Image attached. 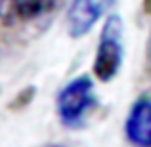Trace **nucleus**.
Here are the masks:
<instances>
[{
  "label": "nucleus",
  "instance_id": "obj_5",
  "mask_svg": "<svg viewBox=\"0 0 151 147\" xmlns=\"http://www.w3.org/2000/svg\"><path fill=\"white\" fill-rule=\"evenodd\" d=\"M126 140L136 147H151V98L134 101L124 122Z\"/></svg>",
  "mask_w": 151,
  "mask_h": 147
},
{
  "label": "nucleus",
  "instance_id": "obj_4",
  "mask_svg": "<svg viewBox=\"0 0 151 147\" xmlns=\"http://www.w3.org/2000/svg\"><path fill=\"white\" fill-rule=\"evenodd\" d=\"M115 4V0H73L67 10V31L81 38L98 23V19Z\"/></svg>",
  "mask_w": 151,
  "mask_h": 147
},
{
  "label": "nucleus",
  "instance_id": "obj_3",
  "mask_svg": "<svg viewBox=\"0 0 151 147\" xmlns=\"http://www.w3.org/2000/svg\"><path fill=\"white\" fill-rule=\"evenodd\" d=\"M61 0H0L4 27L25 25L44 19L55 11Z\"/></svg>",
  "mask_w": 151,
  "mask_h": 147
},
{
  "label": "nucleus",
  "instance_id": "obj_2",
  "mask_svg": "<svg viewBox=\"0 0 151 147\" xmlns=\"http://www.w3.org/2000/svg\"><path fill=\"white\" fill-rule=\"evenodd\" d=\"M122 21L119 15H109L103 25L96 59H94V75L101 82H107L119 73L122 63Z\"/></svg>",
  "mask_w": 151,
  "mask_h": 147
},
{
  "label": "nucleus",
  "instance_id": "obj_1",
  "mask_svg": "<svg viewBox=\"0 0 151 147\" xmlns=\"http://www.w3.org/2000/svg\"><path fill=\"white\" fill-rule=\"evenodd\" d=\"M92 103H94V84L90 77L82 75V77L73 78L61 88V92L58 94V99H55L59 120L67 128H77L82 124L84 115L92 107Z\"/></svg>",
  "mask_w": 151,
  "mask_h": 147
},
{
  "label": "nucleus",
  "instance_id": "obj_6",
  "mask_svg": "<svg viewBox=\"0 0 151 147\" xmlns=\"http://www.w3.org/2000/svg\"><path fill=\"white\" fill-rule=\"evenodd\" d=\"M145 61H147V69L151 71V34L147 40V50H145Z\"/></svg>",
  "mask_w": 151,
  "mask_h": 147
},
{
  "label": "nucleus",
  "instance_id": "obj_7",
  "mask_svg": "<svg viewBox=\"0 0 151 147\" xmlns=\"http://www.w3.org/2000/svg\"><path fill=\"white\" fill-rule=\"evenodd\" d=\"M144 11L151 15V0H144Z\"/></svg>",
  "mask_w": 151,
  "mask_h": 147
}]
</instances>
